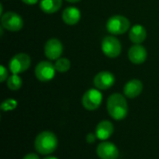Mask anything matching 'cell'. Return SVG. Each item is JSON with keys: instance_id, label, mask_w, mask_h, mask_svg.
Listing matches in <instances>:
<instances>
[{"instance_id": "6da1fadb", "label": "cell", "mask_w": 159, "mask_h": 159, "mask_svg": "<svg viewBox=\"0 0 159 159\" xmlns=\"http://www.w3.org/2000/svg\"><path fill=\"white\" fill-rule=\"evenodd\" d=\"M107 111L115 120L124 119L129 112V106L126 98L119 93L112 94L107 100Z\"/></svg>"}, {"instance_id": "7a4b0ae2", "label": "cell", "mask_w": 159, "mask_h": 159, "mask_svg": "<svg viewBox=\"0 0 159 159\" xmlns=\"http://www.w3.org/2000/svg\"><path fill=\"white\" fill-rule=\"evenodd\" d=\"M58 146L57 136L48 130L42 131L39 133L34 140V148L37 153L41 155L52 154Z\"/></svg>"}, {"instance_id": "3957f363", "label": "cell", "mask_w": 159, "mask_h": 159, "mask_svg": "<svg viewBox=\"0 0 159 159\" xmlns=\"http://www.w3.org/2000/svg\"><path fill=\"white\" fill-rule=\"evenodd\" d=\"M129 19L122 15H114L106 23V29L112 34H123L129 29Z\"/></svg>"}, {"instance_id": "277c9868", "label": "cell", "mask_w": 159, "mask_h": 159, "mask_svg": "<svg viewBox=\"0 0 159 159\" xmlns=\"http://www.w3.org/2000/svg\"><path fill=\"white\" fill-rule=\"evenodd\" d=\"M102 102V94L98 89H90L85 92L82 97V104L85 109L94 111L98 109Z\"/></svg>"}, {"instance_id": "5b68a950", "label": "cell", "mask_w": 159, "mask_h": 159, "mask_svg": "<svg viewBox=\"0 0 159 159\" xmlns=\"http://www.w3.org/2000/svg\"><path fill=\"white\" fill-rule=\"evenodd\" d=\"M1 25L7 31L18 32L23 27V20L18 13L8 11L1 16Z\"/></svg>"}, {"instance_id": "8992f818", "label": "cell", "mask_w": 159, "mask_h": 159, "mask_svg": "<svg viewBox=\"0 0 159 159\" xmlns=\"http://www.w3.org/2000/svg\"><path fill=\"white\" fill-rule=\"evenodd\" d=\"M31 65V58L25 53L16 54L11 58L8 63L9 70L14 75H19L25 72Z\"/></svg>"}, {"instance_id": "52a82bcc", "label": "cell", "mask_w": 159, "mask_h": 159, "mask_svg": "<svg viewBox=\"0 0 159 159\" xmlns=\"http://www.w3.org/2000/svg\"><path fill=\"white\" fill-rule=\"evenodd\" d=\"M102 50L109 58H116L120 55L122 47L120 41L112 35L105 36L102 42Z\"/></svg>"}, {"instance_id": "ba28073f", "label": "cell", "mask_w": 159, "mask_h": 159, "mask_svg": "<svg viewBox=\"0 0 159 159\" xmlns=\"http://www.w3.org/2000/svg\"><path fill=\"white\" fill-rule=\"evenodd\" d=\"M56 68L55 65H53L50 61H40L35 69H34V75L35 77L41 81V82H48L52 80L55 76L56 73Z\"/></svg>"}, {"instance_id": "9c48e42d", "label": "cell", "mask_w": 159, "mask_h": 159, "mask_svg": "<svg viewBox=\"0 0 159 159\" xmlns=\"http://www.w3.org/2000/svg\"><path fill=\"white\" fill-rule=\"evenodd\" d=\"M62 51H63L62 44L57 38H51L48 40L44 48V52L46 57L48 60H52V61L60 59L61 55L62 54Z\"/></svg>"}, {"instance_id": "30bf717a", "label": "cell", "mask_w": 159, "mask_h": 159, "mask_svg": "<svg viewBox=\"0 0 159 159\" xmlns=\"http://www.w3.org/2000/svg\"><path fill=\"white\" fill-rule=\"evenodd\" d=\"M116 78L114 75L108 71L100 72L94 77V86L100 90H106L112 88L115 84Z\"/></svg>"}, {"instance_id": "8fae6325", "label": "cell", "mask_w": 159, "mask_h": 159, "mask_svg": "<svg viewBox=\"0 0 159 159\" xmlns=\"http://www.w3.org/2000/svg\"><path fill=\"white\" fill-rule=\"evenodd\" d=\"M96 153L101 159H116L119 156L117 147L109 142H103L97 146Z\"/></svg>"}, {"instance_id": "7c38bea8", "label": "cell", "mask_w": 159, "mask_h": 159, "mask_svg": "<svg viewBox=\"0 0 159 159\" xmlns=\"http://www.w3.org/2000/svg\"><path fill=\"white\" fill-rule=\"evenodd\" d=\"M129 59L134 64H142L147 59V51L145 48L140 44L133 45L129 50Z\"/></svg>"}, {"instance_id": "4fadbf2b", "label": "cell", "mask_w": 159, "mask_h": 159, "mask_svg": "<svg viewBox=\"0 0 159 159\" xmlns=\"http://www.w3.org/2000/svg\"><path fill=\"white\" fill-rule=\"evenodd\" d=\"M114 133V125L109 120H102L101 121L95 130V134L99 140L105 141L109 139Z\"/></svg>"}, {"instance_id": "5bb4252c", "label": "cell", "mask_w": 159, "mask_h": 159, "mask_svg": "<svg viewBox=\"0 0 159 159\" xmlns=\"http://www.w3.org/2000/svg\"><path fill=\"white\" fill-rule=\"evenodd\" d=\"M143 86L142 81L139 79H132L129 80L124 87V94L126 97L129 99H134L138 97L143 91Z\"/></svg>"}, {"instance_id": "9a60e30c", "label": "cell", "mask_w": 159, "mask_h": 159, "mask_svg": "<svg viewBox=\"0 0 159 159\" xmlns=\"http://www.w3.org/2000/svg\"><path fill=\"white\" fill-rule=\"evenodd\" d=\"M81 18L80 10L75 7H68L62 12V20L68 25L76 24Z\"/></svg>"}, {"instance_id": "2e32d148", "label": "cell", "mask_w": 159, "mask_h": 159, "mask_svg": "<svg viewBox=\"0 0 159 159\" xmlns=\"http://www.w3.org/2000/svg\"><path fill=\"white\" fill-rule=\"evenodd\" d=\"M129 39L134 44H142L147 36V32L145 28L140 24L134 25L130 30L129 34Z\"/></svg>"}, {"instance_id": "e0dca14e", "label": "cell", "mask_w": 159, "mask_h": 159, "mask_svg": "<svg viewBox=\"0 0 159 159\" xmlns=\"http://www.w3.org/2000/svg\"><path fill=\"white\" fill-rule=\"evenodd\" d=\"M61 0H40V8L47 14H52L61 8Z\"/></svg>"}, {"instance_id": "ac0fdd59", "label": "cell", "mask_w": 159, "mask_h": 159, "mask_svg": "<svg viewBox=\"0 0 159 159\" xmlns=\"http://www.w3.org/2000/svg\"><path fill=\"white\" fill-rule=\"evenodd\" d=\"M7 86L10 90H18L22 86V79L19 75L12 74L8 78L7 82Z\"/></svg>"}, {"instance_id": "d6986e66", "label": "cell", "mask_w": 159, "mask_h": 159, "mask_svg": "<svg viewBox=\"0 0 159 159\" xmlns=\"http://www.w3.org/2000/svg\"><path fill=\"white\" fill-rule=\"evenodd\" d=\"M55 68L58 72L60 73H65L67 72L70 67H71V62L68 59L66 58H60L58 60H56L55 62Z\"/></svg>"}, {"instance_id": "ffe728a7", "label": "cell", "mask_w": 159, "mask_h": 159, "mask_svg": "<svg viewBox=\"0 0 159 159\" xmlns=\"http://www.w3.org/2000/svg\"><path fill=\"white\" fill-rule=\"evenodd\" d=\"M17 105H18V102H17L16 100H14V99H7V100H5L1 103L0 108L4 112H8V111H12V110L16 109Z\"/></svg>"}, {"instance_id": "44dd1931", "label": "cell", "mask_w": 159, "mask_h": 159, "mask_svg": "<svg viewBox=\"0 0 159 159\" xmlns=\"http://www.w3.org/2000/svg\"><path fill=\"white\" fill-rule=\"evenodd\" d=\"M0 71H1V73H0V81L1 82H4L5 80H7L8 78L7 77L8 73H7V70L6 69V67L4 65H1L0 66Z\"/></svg>"}, {"instance_id": "7402d4cb", "label": "cell", "mask_w": 159, "mask_h": 159, "mask_svg": "<svg viewBox=\"0 0 159 159\" xmlns=\"http://www.w3.org/2000/svg\"><path fill=\"white\" fill-rule=\"evenodd\" d=\"M96 139H97V136H96V134H93V133H89V134H88L87 137H86V141H87V143H89V144L94 143L95 141H96Z\"/></svg>"}, {"instance_id": "603a6c76", "label": "cell", "mask_w": 159, "mask_h": 159, "mask_svg": "<svg viewBox=\"0 0 159 159\" xmlns=\"http://www.w3.org/2000/svg\"><path fill=\"white\" fill-rule=\"evenodd\" d=\"M22 159H39V157L34 153H30V154L26 155Z\"/></svg>"}, {"instance_id": "cb8c5ba5", "label": "cell", "mask_w": 159, "mask_h": 159, "mask_svg": "<svg viewBox=\"0 0 159 159\" xmlns=\"http://www.w3.org/2000/svg\"><path fill=\"white\" fill-rule=\"evenodd\" d=\"M21 1L26 5H34L38 2V0H21Z\"/></svg>"}, {"instance_id": "d4e9b609", "label": "cell", "mask_w": 159, "mask_h": 159, "mask_svg": "<svg viewBox=\"0 0 159 159\" xmlns=\"http://www.w3.org/2000/svg\"><path fill=\"white\" fill-rule=\"evenodd\" d=\"M66 1H68L70 3H76V2H79L80 0H66Z\"/></svg>"}, {"instance_id": "484cf974", "label": "cell", "mask_w": 159, "mask_h": 159, "mask_svg": "<svg viewBox=\"0 0 159 159\" xmlns=\"http://www.w3.org/2000/svg\"><path fill=\"white\" fill-rule=\"evenodd\" d=\"M44 159H58L57 157H46V158Z\"/></svg>"}]
</instances>
